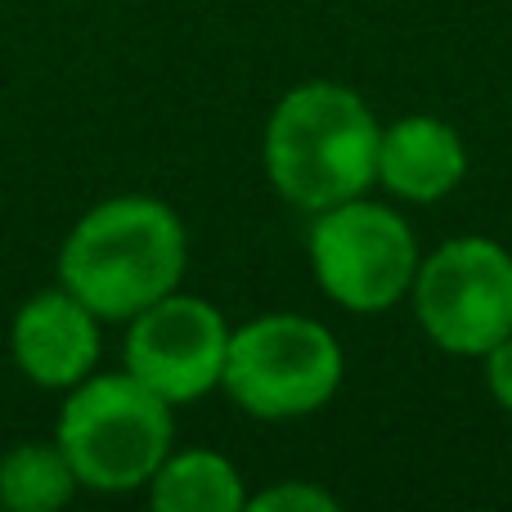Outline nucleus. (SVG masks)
<instances>
[{
	"instance_id": "nucleus-1",
	"label": "nucleus",
	"mask_w": 512,
	"mask_h": 512,
	"mask_svg": "<svg viewBox=\"0 0 512 512\" xmlns=\"http://www.w3.org/2000/svg\"><path fill=\"white\" fill-rule=\"evenodd\" d=\"M382 126L373 108L337 81L288 90L265 122V176L301 212L351 203L378 180Z\"/></svg>"
},
{
	"instance_id": "nucleus-2",
	"label": "nucleus",
	"mask_w": 512,
	"mask_h": 512,
	"mask_svg": "<svg viewBox=\"0 0 512 512\" xmlns=\"http://www.w3.org/2000/svg\"><path fill=\"white\" fill-rule=\"evenodd\" d=\"M189 239L158 198H108L90 207L59 252V283L99 319H131L180 288Z\"/></svg>"
},
{
	"instance_id": "nucleus-3",
	"label": "nucleus",
	"mask_w": 512,
	"mask_h": 512,
	"mask_svg": "<svg viewBox=\"0 0 512 512\" xmlns=\"http://www.w3.org/2000/svg\"><path fill=\"white\" fill-rule=\"evenodd\" d=\"M171 405L131 373H90L59 409L54 441L68 454L77 486L126 495L149 486L171 454Z\"/></svg>"
},
{
	"instance_id": "nucleus-4",
	"label": "nucleus",
	"mask_w": 512,
	"mask_h": 512,
	"mask_svg": "<svg viewBox=\"0 0 512 512\" xmlns=\"http://www.w3.org/2000/svg\"><path fill=\"white\" fill-rule=\"evenodd\" d=\"M342 346L319 319L261 315L230 328L221 387L252 418L283 423L324 409L342 387Z\"/></svg>"
},
{
	"instance_id": "nucleus-5",
	"label": "nucleus",
	"mask_w": 512,
	"mask_h": 512,
	"mask_svg": "<svg viewBox=\"0 0 512 512\" xmlns=\"http://www.w3.org/2000/svg\"><path fill=\"white\" fill-rule=\"evenodd\" d=\"M418 243L405 216L369 198L315 212L310 265L328 297L351 315H382L409 297L418 274Z\"/></svg>"
},
{
	"instance_id": "nucleus-6",
	"label": "nucleus",
	"mask_w": 512,
	"mask_h": 512,
	"mask_svg": "<svg viewBox=\"0 0 512 512\" xmlns=\"http://www.w3.org/2000/svg\"><path fill=\"white\" fill-rule=\"evenodd\" d=\"M423 333L450 355H486L512 333V252L495 239H450L414 274Z\"/></svg>"
},
{
	"instance_id": "nucleus-7",
	"label": "nucleus",
	"mask_w": 512,
	"mask_h": 512,
	"mask_svg": "<svg viewBox=\"0 0 512 512\" xmlns=\"http://www.w3.org/2000/svg\"><path fill=\"white\" fill-rule=\"evenodd\" d=\"M126 324H131L122 346L126 373L158 391L167 405H189L221 387L230 324L212 301L167 292Z\"/></svg>"
},
{
	"instance_id": "nucleus-8",
	"label": "nucleus",
	"mask_w": 512,
	"mask_h": 512,
	"mask_svg": "<svg viewBox=\"0 0 512 512\" xmlns=\"http://www.w3.org/2000/svg\"><path fill=\"white\" fill-rule=\"evenodd\" d=\"M9 351L27 382L45 391H72L99 364V315L63 283L45 288L18 306Z\"/></svg>"
},
{
	"instance_id": "nucleus-9",
	"label": "nucleus",
	"mask_w": 512,
	"mask_h": 512,
	"mask_svg": "<svg viewBox=\"0 0 512 512\" xmlns=\"http://www.w3.org/2000/svg\"><path fill=\"white\" fill-rule=\"evenodd\" d=\"M468 176V149L441 117H400L378 140V185L400 203H441Z\"/></svg>"
},
{
	"instance_id": "nucleus-10",
	"label": "nucleus",
	"mask_w": 512,
	"mask_h": 512,
	"mask_svg": "<svg viewBox=\"0 0 512 512\" xmlns=\"http://www.w3.org/2000/svg\"><path fill=\"white\" fill-rule=\"evenodd\" d=\"M149 504L158 512H243L248 490L225 454L185 450L167 454L162 468L149 477Z\"/></svg>"
},
{
	"instance_id": "nucleus-11",
	"label": "nucleus",
	"mask_w": 512,
	"mask_h": 512,
	"mask_svg": "<svg viewBox=\"0 0 512 512\" xmlns=\"http://www.w3.org/2000/svg\"><path fill=\"white\" fill-rule=\"evenodd\" d=\"M77 495V472L59 441H23L0 459V504L9 512H54Z\"/></svg>"
},
{
	"instance_id": "nucleus-12",
	"label": "nucleus",
	"mask_w": 512,
	"mask_h": 512,
	"mask_svg": "<svg viewBox=\"0 0 512 512\" xmlns=\"http://www.w3.org/2000/svg\"><path fill=\"white\" fill-rule=\"evenodd\" d=\"M252 512H337V495L319 486H306V481H283V486H270L261 495L248 499Z\"/></svg>"
},
{
	"instance_id": "nucleus-13",
	"label": "nucleus",
	"mask_w": 512,
	"mask_h": 512,
	"mask_svg": "<svg viewBox=\"0 0 512 512\" xmlns=\"http://www.w3.org/2000/svg\"><path fill=\"white\" fill-rule=\"evenodd\" d=\"M486 382H490V396L512 414V333L486 351Z\"/></svg>"
}]
</instances>
